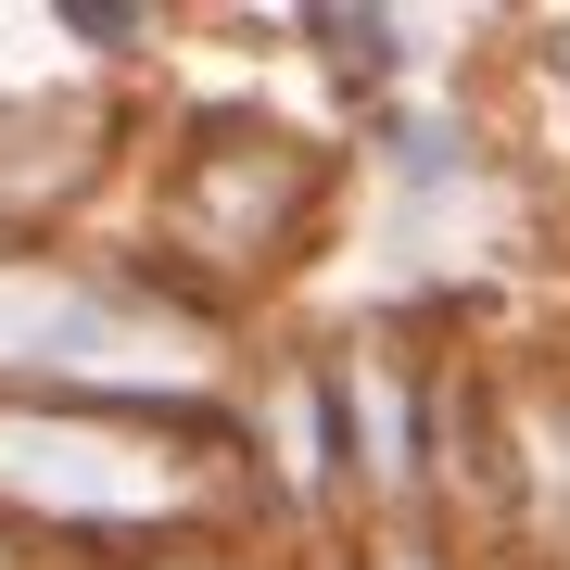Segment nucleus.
Segmentation results:
<instances>
[{
  "label": "nucleus",
  "mask_w": 570,
  "mask_h": 570,
  "mask_svg": "<svg viewBox=\"0 0 570 570\" xmlns=\"http://www.w3.org/2000/svg\"><path fill=\"white\" fill-rule=\"evenodd\" d=\"M204 317L153 305L127 279L77 266H0V381H77V393H204Z\"/></svg>",
  "instance_id": "obj_1"
},
{
  "label": "nucleus",
  "mask_w": 570,
  "mask_h": 570,
  "mask_svg": "<svg viewBox=\"0 0 570 570\" xmlns=\"http://www.w3.org/2000/svg\"><path fill=\"white\" fill-rule=\"evenodd\" d=\"M0 494L39 520H165L190 508V456L115 419H13L0 406Z\"/></svg>",
  "instance_id": "obj_2"
}]
</instances>
